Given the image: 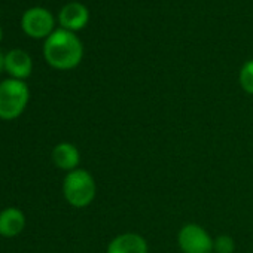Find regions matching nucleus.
Segmentation results:
<instances>
[{
  "mask_svg": "<svg viewBox=\"0 0 253 253\" xmlns=\"http://www.w3.org/2000/svg\"><path fill=\"white\" fill-rule=\"evenodd\" d=\"M26 226L24 213L20 209L9 207L0 213V235L3 237H15Z\"/></svg>",
  "mask_w": 253,
  "mask_h": 253,
  "instance_id": "nucleus-9",
  "label": "nucleus"
},
{
  "mask_svg": "<svg viewBox=\"0 0 253 253\" xmlns=\"http://www.w3.org/2000/svg\"><path fill=\"white\" fill-rule=\"evenodd\" d=\"M5 70V54L0 51V73Z\"/></svg>",
  "mask_w": 253,
  "mask_h": 253,
  "instance_id": "nucleus-13",
  "label": "nucleus"
},
{
  "mask_svg": "<svg viewBox=\"0 0 253 253\" xmlns=\"http://www.w3.org/2000/svg\"><path fill=\"white\" fill-rule=\"evenodd\" d=\"M213 238L197 223H186L177 234V244L183 253H211Z\"/></svg>",
  "mask_w": 253,
  "mask_h": 253,
  "instance_id": "nucleus-5",
  "label": "nucleus"
},
{
  "mask_svg": "<svg viewBox=\"0 0 253 253\" xmlns=\"http://www.w3.org/2000/svg\"><path fill=\"white\" fill-rule=\"evenodd\" d=\"M240 86L247 92L253 95V60H249L243 64L240 70Z\"/></svg>",
  "mask_w": 253,
  "mask_h": 253,
  "instance_id": "nucleus-11",
  "label": "nucleus"
},
{
  "mask_svg": "<svg viewBox=\"0 0 253 253\" xmlns=\"http://www.w3.org/2000/svg\"><path fill=\"white\" fill-rule=\"evenodd\" d=\"M63 194L70 206L76 209H84L89 206L95 198V180L86 170L76 169L73 171H69L63 182Z\"/></svg>",
  "mask_w": 253,
  "mask_h": 253,
  "instance_id": "nucleus-2",
  "label": "nucleus"
},
{
  "mask_svg": "<svg viewBox=\"0 0 253 253\" xmlns=\"http://www.w3.org/2000/svg\"><path fill=\"white\" fill-rule=\"evenodd\" d=\"M54 15L42 6H33L27 9L21 17L23 32L33 39H46L54 32Z\"/></svg>",
  "mask_w": 253,
  "mask_h": 253,
  "instance_id": "nucleus-4",
  "label": "nucleus"
},
{
  "mask_svg": "<svg viewBox=\"0 0 253 253\" xmlns=\"http://www.w3.org/2000/svg\"><path fill=\"white\" fill-rule=\"evenodd\" d=\"M234 250H235V241L232 240V237L226 234L219 235L213 241V252L216 253H234Z\"/></svg>",
  "mask_w": 253,
  "mask_h": 253,
  "instance_id": "nucleus-12",
  "label": "nucleus"
},
{
  "mask_svg": "<svg viewBox=\"0 0 253 253\" xmlns=\"http://www.w3.org/2000/svg\"><path fill=\"white\" fill-rule=\"evenodd\" d=\"M43 57L57 70H72L82 61L84 45L73 32L57 29L45 39Z\"/></svg>",
  "mask_w": 253,
  "mask_h": 253,
  "instance_id": "nucleus-1",
  "label": "nucleus"
},
{
  "mask_svg": "<svg viewBox=\"0 0 253 253\" xmlns=\"http://www.w3.org/2000/svg\"><path fill=\"white\" fill-rule=\"evenodd\" d=\"M30 98L29 86L24 81L6 79L0 84V119L12 121L27 107Z\"/></svg>",
  "mask_w": 253,
  "mask_h": 253,
  "instance_id": "nucleus-3",
  "label": "nucleus"
},
{
  "mask_svg": "<svg viewBox=\"0 0 253 253\" xmlns=\"http://www.w3.org/2000/svg\"><path fill=\"white\" fill-rule=\"evenodd\" d=\"M2 38H3V32H2V27H0V42H2Z\"/></svg>",
  "mask_w": 253,
  "mask_h": 253,
  "instance_id": "nucleus-14",
  "label": "nucleus"
},
{
  "mask_svg": "<svg viewBox=\"0 0 253 253\" xmlns=\"http://www.w3.org/2000/svg\"><path fill=\"white\" fill-rule=\"evenodd\" d=\"M106 253H148V243L140 234L124 232L109 243Z\"/></svg>",
  "mask_w": 253,
  "mask_h": 253,
  "instance_id": "nucleus-8",
  "label": "nucleus"
},
{
  "mask_svg": "<svg viewBox=\"0 0 253 253\" xmlns=\"http://www.w3.org/2000/svg\"><path fill=\"white\" fill-rule=\"evenodd\" d=\"M5 70L11 75L12 79L24 81L32 75L33 60L24 49H11L8 54H5Z\"/></svg>",
  "mask_w": 253,
  "mask_h": 253,
  "instance_id": "nucleus-7",
  "label": "nucleus"
},
{
  "mask_svg": "<svg viewBox=\"0 0 253 253\" xmlns=\"http://www.w3.org/2000/svg\"><path fill=\"white\" fill-rule=\"evenodd\" d=\"M52 161L54 164L66 171H73L79 166L81 155L75 145L72 143H60L52 151Z\"/></svg>",
  "mask_w": 253,
  "mask_h": 253,
  "instance_id": "nucleus-10",
  "label": "nucleus"
},
{
  "mask_svg": "<svg viewBox=\"0 0 253 253\" xmlns=\"http://www.w3.org/2000/svg\"><path fill=\"white\" fill-rule=\"evenodd\" d=\"M89 12L88 8L79 2H70L61 8L58 12V21L61 24V29H66L69 32H76L84 29L88 24Z\"/></svg>",
  "mask_w": 253,
  "mask_h": 253,
  "instance_id": "nucleus-6",
  "label": "nucleus"
}]
</instances>
